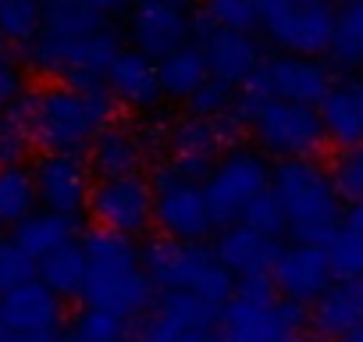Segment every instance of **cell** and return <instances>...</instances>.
Masks as SVG:
<instances>
[{
    "label": "cell",
    "instance_id": "cell-1",
    "mask_svg": "<svg viewBox=\"0 0 363 342\" xmlns=\"http://www.w3.org/2000/svg\"><path fill=\"white\" fill-rule=\"evenodd\" d=\"M26 125L33 143L43 150H86L89 139L111 121V93L96 86H43V89H26L11 104Z\"/></svg>",
    "mask_w": 363,
    "mask_h": 342
},
{
    "label": "cell",
    "instance_id": "cell-2",
    "mask_svg": "<svg viewBox=\"0 0 363 342\" xmlns=\"http://www.w3.org/2000/svg\"><path fill=\"white\" fill-rule=\"evenodd\" d=\"M86 253V282H82V299L111 307L125 317H139L153 303V282L143 267L139 250L132 246V236L96 228L82 239Z\"/></svg>",
    "mask_w": 363,
    "mask_h": 342
},
{
    "label": "cell",
    "instance_id": "cell-3",
    "mask_svg": "<svg viewBox=\"0 0 363 342\" xmlns=\"http://www.w3.org/2000/svg\"><path fill=\"white\" fill-rule=\"evenodd\" d=\"M271 193L281 204L285 232L299 243H328L342 218V197L331 182V171L313 157H285L271 167Z\"/></svg>",
    "mask_w": 363,
    "mask_h": 342
},
{
    "label": "cell",
    "instance_id": "cell-4",
    "mask_svg": "<svg viewBox=\"0 0 363 342\" xmlns=\"http://www.w3.org/2000/svg\"><path fill=\"white\" fill-rule=\"evenodd\" d=\"M306 331L303 303L278 296L271 275H242L218 310V335L235 342H285Z\"/></svg>",
    "mask_w": 363,
    "mask_h": 342
},
{
    "label": "cell",
    "instance_id": "cell-5",
    "mask_svg": "<svg viewBox=\"0 0 363 342\" xmlns=\"http://www.w3.org/2000/svg\"><path fill=\"white\" fill-rule=\"evenodd\" d=\"M143 267L157 289H189L214 303H225L235 289V275L203 246V239L160 236L143 250Z\"/></svg>",
    "mask_w": 363,
    "mask_h": 342
},
{
    "label": "cell",
    "instance_id": "cell-6",
    "mask_svg": "<svg viewBox=\"0 0 363 342\" xmlns=\"http://www.w3.org/2000/svg\"><path fill=\"white\" fill-rule=\"evenodd\" d=\"M246 125L257 146L278 160L313 157L324 143L317 107L281 100V96H246Z\"/></svg>",
    "mask_w": 363,
    "mask_h": 342
},
{
    "label": "cell",
    "instance_id": "cell-7",
    "mask_svg": "<svg viewBox=\"0 0 363 342\" xmlns=\"http://www.w3.org/2000/svg\"><path fill=\"white\" fill-rule=\"evenodd\" d=\"M121 50V40L111 26L75 36V40H54V36H36L29 43V68L57 79V82H72V86H96L107 75L111 57Z\"/></svg>",
    "mask_w": 363,
    "mask_h": 342
},
{
    "label": "cell",
    "instance_id": "cell-8",
    "mask_svg": "<svg viewBox=\"0 0 363 342\" xmlns=\"http://www.w3.org/2000/svg\"><path fill=\"white\" fill-rule=\"evenodd\" d=\"M271 186V167L264 160V153L250 150V146H235L228 153H221L211 171H207V207L214 225H232L242 221L246 207Z\"/></svg>",
    "mask_w": 363,
    "mask_h": 342
},
{
    "label": "cell",
    "instance_id": "cell-9",
    "mask_svg": "<svg viewBox=\"0 0 363 342\" xmlns=\"http://www.w3.org/2000/svg\"><path fill=\"white\" fill-rule=\"evenodd\" d=\"M257 22L274 47L306 57L324 54L335 33V15L328 4H299V0H257Z\"/></svg>",
    "mask_w": 363,
    "mask_h": 342
},
{
    "label": "cell",
    "instance_id": "cell-10",
    "mask_svg": "<svg viewBox=\"0 0 363 342\" xmlns=\"http://www.w3.org/2000/svg\"><path fill=\"white\" fill-rule=\"evenodd\" d=\"M65 335L61 296L29 278L8 292H0V342H50Z\"/></svg>",
    "mask_w": 363,
    "mask_h": 342
},
{
    "label": "cell",
    "instance_id": "cell-11",
    "mask_svg": "<svg viewBox=\"0 0 363 342\" xmlns=\"http://www.w3.org/2000/svg\"><path fill=\"white\" fill-rule=\"evenodd\" d=\"M153 221L160 225L164 236L203 239L214 228L203 182L178 171L174 164L160 167V175L153 182Z\"/></svg>",
    "mask_w": 363,
    "mask_h": 342
},
{
    "label": "cell",
    "instance_id": "cell-12",
    "mask_svg": "<svg viewBox=\"0 0 363 342\" xmlns=\"http://www.w3.org/2000/svg\"><path fill=\"white\" fill-rule=\"evenodd\" d=\"M218 310L221 303L189 292V289H164L160 299L150 303L139 335L153 342H193V338H218Z\"/></svg>",
    "mask_w": 363,
    "mask_h": 342
},
{
    "label": "cell",
    "instance_id": "cell-13",
    "mask_svg": "<svg viewBox=\"0 0 363 342\" xmlns=\"http://www.w3.org/2000/svg\"><path fill=\"white\" fill-rule=\"evenodd\" d=\"M331 89V72L306 54H278V57H260L253 75L246 79V96H281L296 104L317 107L320 96Z\"/></svg>",
    "mask_w": 363,
    "mask_h": 342
},
{
    "label": "cell",
    "instance_id": "cell-14",
    "mask_svg": "<svg viewBox=\"0 0 363 342\" xmlns=\"http://www.w3.org/2000/svg\"><path fill=\"white\" fill-rule=\"evenodd\" d=\"M86 207L100 228H111L121 236H143L153 225V186L143 175L100 179L89 189Z\"/></svg>",
    "mask_w": 363,
    "mask_h": 342
},
{
    "label": "cell",
    "instance_id": "cell-15",
    "mask_svg": "<svg viewBox=\"0 0 363 342\" xmlns=\"http://www.w3.org/2000/svg\"><path fill=\"white\" fill-rule=\"evenodd\" d=\"M89 179L93 171L75 150H47L36 167H33V182H36V200L40 207L79 214L89 200Z\"/></svg>",
    "mask_w": 363,
    "mask_h": 342
},
{
    "label": "cell",
    "instance_id": "cell-16",
    "mask_svg": "<svg viewBox=\"0 0 363 342\" xmlns=\"http://www.w3.org/2000/svg\"><path fill=\"white\" fill-rule=\"evenodd\" d=\"M193 36V15L186 0H135L128 15V40L150 57H164Z\"/></svg>",
    "mask_w": 363,
    "mask_h": 342
},
{
    "label": "cell",
    "instance_id": "cell-17",
    "mask_svg": "<svg viewBox=\"0 0 363 342\" xmlns=\"http://www.w3.org/2000/svg\"><path fill=\"white\" fill-rule=\"evenodd\" d=\"M242 121L228 111L221 118H207V114H189L182 118L174 128H171V164L186 175L200 179L211 171L214 157L221 153V146L235 136Z\"/></svg>",
    "mask_w": 363,
    "mask_h": 342
},
{
    "label": "cell",
    "instance_id": "cell-18",
    "mask_svg": "<svg viewBox=\"0 0 363 342\" xmlns=\"http://www.w3.org/2000/svg\"><path fill=\"white\" fill-rule=\"evenodd\" d=\"M331 264L324 253V243H292L285 250H278L274 264H271V282L278 289V296L296 299V303H313L328 285H331Z\"/></svg>",
    "mask_w": 363,
    "mask_h": 342
},
{
    "label": "cell",
    "instance_id": "cell-19",
    "mask_svg": "<svg viewBox=\"0 0 363 342\" xmlns=\"http://www.w3.org/2000/svg\"><path fill=\"white\" fill-rule=\"evenodd\" d=\"M104 82H107L111 100H121L125 107H135V111L153 107L164 96L160 93V75H157V57H150V54H143L135 47H128V50L121 47L111 57Z\"/></svg>",
    "mask_w": 363,
    "mask_h": 342
},
{
    "label": "cell",
    "instance_id": "cell-20",
    "mask_svg": "<svg viewBox=\"0 0 363 342\" xmlns=\"http://www.w3.org/2000/svg\"><path fill=\"white\" fill-rule=\"evenodd\" d=\"M203 61L207 72L225 79V82H246L253 68L260 65V47L250 36V29H225V26H207L203 29Z\"/></svg>",
    "mask_w": 363,
    "mask_h": 342
},
{
    "label": "cell",
    "instance_id": "cell-21",
    "mask_svg": "<svg viewBox=\"0 0 363 342\" xmlns=\"http://www.w3.org/2000/svg\"><path fill=\"white\" fill-rule=\"evenodd\" d=\"M89 171L100 179H118V175H139L146 160V143L135 128L128 125H104L89 139Z\"/></svg>",
    "mask_w": 363,
    "mask_h": 342
},
{
    "label": "cell",
    "instance_id": "cell-22",
    "mask_svg": "<svg viewBox=\"0 0 363 342\" xmlns=\"http://www.w3.org/2000/svg\"><path fill=\"white\" fill-rule=\"evenodd\" d=\"M218 260L235 275H271V264L278 257V239L246 225V221H232L225 225L221 239H218Z\"/></svg>",
    "mask_w": 363,
    "mask_h": 342
},
{
    "label": "cell",
    "instance_id": "cell-23",
    "mask_svg": "<svg viewBox=\"0 0 363 342\" xmlns=\"http://www.w3.org/2000/svg\"><path fill=\"white\" fill-rule=\"evenodd\" d=\"M313 331L345 338L352 328L363 324V275L359 278H342V285H328L313 299V314L306 317Z\"/></svg>",
    "mask_w": 363,
    "mask_h": 342
},
{
    "label": "cell",
    "instance_id": "cell-24",
    "mask_svg": "<svg viewBox=\"0 0 363 342\" xmlns=\"http://www.w3.org/2000/svg\"><path fill=\"white\" fill-rule=\"evenodd\" d=\"M79 214H65V211H50V207H40V211H29L22 221H15V243L29 253V257H43L50 253L54 246L61 243H72L75 232H79Z\"/></svg>",
    "mask_w": 363,
    "mask_h": 342
},
{
    "label": "cell",
    "instance_id": "cell-25",
    "mask_svg": "<svg viewBox=\"0 0 363 342\" xmlns=\"http://www.w3.org/2000/svg\"><path fill=\"white\" fill-rule=\"evenodd\" d=\"M324 253L335 278L363 275V204H349V211H342L335 232L324 243Z\"/></svg>",
    "mask_w": 363,
    "mask_h": 342
},
{
    "label": "cell",
    "instance_id": "cell-26",
    "mask_svg": "<svg viewBox=\"0 0 363 342\" xmlns=\"http://www.w3.org/2000/svg\"><path fill=\"white\" fill-rule=\"evenodd\" d=\"M317 118H320L324 139H331L338 146L363 143V111H359L352 86H338V89L331 86L317 104Z\"/></svg>",
    "mask_w": 363,
    "mask_h": 342
},
{
    "label": "cell",
    "instance_id": "cell-27",
    "mask_svg": "<svg viewBox=\"0 0 363 342\" xmlns=\"http://www.w3.org/2000/svg\"><path fill=\"white\" fill-rule=\"evenodd\" d=\"M36 278L43 285H50L61 299H75L82 296V282H86V253L82 243H61L50 253H43L36 260Z\"/></svg>",
    "mask_w": 363,
    "mask_h": 342
},
{
    "label": "cell",
    "instance_id": "cell-28",
    "mask_svg": "<svg viewBox=\"0 0 363 342\" xmlns=\"http://www.w3.org/2000/svg\"><path fill=\"white\" fill-rule=\"evenodd\" d=\"M157 75H160V93H164L167 100H189V93H193L211 72H207V61H203V50H200V47L182 43V47H174L171 54L157 57Z\"/></svg>",
    "mask_w": 363,
    "mask_h": 342
},
{
    "label": "cell",
    "instance_id": "cell-29",
    "mask_svg": "<svg viewBox=\"0 0 363 342\" xmlns=\"http://www.w3.org/2000/svg\"><path fill=\"white\" fill-rule=\"evenodd\" d=\"M111 26L107 18H100L86 0H43V22L36 36H54V40H75L86 33H96Z\"/></svg>",
    "mask_w": 363,
    "mask_h": 342
},
{
    "label": "cell",
    "instance_id": "cell-30",
    "mask_svg": "<svg viewBox=\"0 0 363 342\" xmlns=\"http://www.w3.org/2000/svg\"><path fill=\"white\" fill-rule=\"evenodd\" d=\"M36 182H33V167L15 164H0V225H15L29 211H36Z\"/></svg>",
    "mask_w": 363,
    "mask_h": 342
},
{
    "label": "cell",
    "instance_id": "cell-31",
    "mask_svg": "<svg viewBox=\"0 0 363 342\" xmlns=\"http://www.w3.org/2000/svg\"><path fill=\"white\" fill-rule=\"evenodd\" d=\"M65 335L79 338V342H114V338L132 335V324L125 314H118L111 307L86 303V310L75 314V321H72V328H65Z\"/></svg>",
    "mask_w": 363,
    "mask_h": 342
},
{
    "label": "cell",
    "instance_id": "cell-32",
    "mask_svg": "<svg viewBox=\"0 0 363 342\" xmlns=\"http://www.w3.org/2000/svg\"><path fill=\"white\" fill-rule=\"evenodd\" d=\"M43 22V0H0V43L29 47Z\"/></svg>",
    "mask_w": 363,
    "mask_h": 342
},
{
    "label": "cell",
    "instance_id": "cell-33",
    "mask_svg": "<svg viewBox=\"0 0 363 342\" xmlns=\"http://www.w3.org/2000/svg\"><path fill=\"white\" fill-rule=\"evenodd\" d=\"M331 57L342 68H363V4L342 8L335 15V33H331Z\"/></svg>",
    "mask_w": 363,
    "mask_h": 342
},
{
    "label": "cell",
    "instance_id": "cell-34",
    "mask_svg": "<svg viewBox=\"0 0 363 342\" xmlns=\"http://www.w3.org/2000/svg\"><path fill=\"white\" fill-rule=\"evenodd\" d=\"M331 182L345 204H363V143H349L338 150L331 164Z\"/></svg>",
    "mask_w": 363,
    "mask_h": 342
},
{
    "label": "cell",
    "instance_id": "cell-35",
    "mask_svg": "<svg viewBox=\"0 0 363 342\" xmlns=\"http://www.w3.org/2000/svg\"><path fill=\"white\" fill-rule=\"evenodd\" d=\"M235 107V86L218 79V75H207L193 93H189V111L193 114H207V118H221Z\"/></svg>",
    "mask_w": 363,
    "mask_h": 342
},
{
    "label": "cell",
    "instance_id": "cell-36",
    "mask_svg": "<svg viewBox=\"0 0 363 342\" xmlns=\"http://www.w3.org/2000/svg\"><path fill=\"white\" fill-rule=\"evenodd\" d=\"M29 146H33V136H29L26 118L15 107H0V164L26 160Z\"/></svg>",
    "mask_w": 363,
    "mask_h": 342
},
{
    "label": "cell",
    "instance_id": "cell-37",
    "mask_svg": "<svg viewBox=\"0 0 363 342\" xmlns=\"http://www.w3.org/2000/svg\"><path fill=\"white\" fill-rule=\"evenodd\" d=\"M203 18L225 29H253L257 26V0H200Z\"/></svg>",
    "mask_w": 363,
    "mask_h": 342
},
{
    "label": "cell",
    "instance_id": "cell-38",
    "mask_svg": "<svg viewBox=\"0 0 363 342\" xmlns=\"http://www.w3.org/2000/svg\"><path fill=\"white\" fill-rule=\"evenodd\" d=\"M36 278V257H29L15 239H0V292Z\"/></svg>",
    "mask_w": 363,
    "mask_h": 342
},
{
    "label": "cell",
    "instance_id": "cell-39",
    "mask_svg": "<svg viewBox=\"0 0 363 342\" xmlns=\"http://www.w3.org/2000/svg\"><path fill=\"white\" fill-rule=\"evenodd\" d=\"M242 221L253 225V228H260V232H267V236H274V239L285 232V214H281V204H278V197L271 193V186L246 207Z\"/></svg>",
    "mask_w": 363,
    "mask_h": 342
},
{
    "label": "cell",
    "instance_id": "cell-40",
    "mask_svg": "<svg viewBox=\"0 0 363 342\" xmlns=\"http://www.w3.org/2000/svg\"><path fill=\"white\" fill-rule=\"evenodd\" d=\"M22 93H26V68L18 65V57L4 43H0V107H11Z\"/></svg>",
    "mask_w": 363,
    "mask_h": 342
},
{
    "label": "cell",
    "instance_id": "cell-41",
    "mask_svg": "<svg viewBox=\"0 0 363 342\" xmlns=\"http://www.w3.org/2000/svg\"><path fill=\"white\" fill-rule=\"evenodd\" d=\"M86 4L100 15V18H107V22H114L125 8H128V0H86Z\"/></svg>",
    "mask_w": 363,
    "mask_h": 342
},
{
    "label": "cell",
    "instance_id": "cell-42",
    "mask_svg": "<svg viewBox=\"0 0 363 342\" xmlns=\"http://www.w3.org/2000/svg\"><path fill=\"white\" fill-rule=\"evenodd\" d=\"M345 338H352V342H363V324H359V328H352Z\"/></svg>",
    "mask_w": 363,
    "mask_h": 342
},
{
    "label": "cell",
    "instance_id": "cell-43",
    "mask_svg": "<svg viewBox=\"0 0 363 342\" xmlns=\"http://www.w3.org/2000/svg\"><path fill=\"white\" fill-rule=\"evenodd\" d=\"M352 89H356V100H359V111H363V79H359V82H356Z\"/></svg>",
    "mask_w": 363,
    "mask_h": 342
},
{
    "label": "cell",
    "instance_id": "cell-44",
    "mask_svg": "<svg viewBox=\"0 0 363 342\" xmlns=\"http://www.w3.org/2000/svg\"><path fill=\"white\" fill-rule=\"evenodd\" d=\"M299 4H328V0H299Z\"/></svg>",
    "mask_w": 363,
    "mask_h": 342
},
{
    "label": "cell",
    "instance_id": "cell-45",
    "mask_svg": "<svg viewBox=\"0 0 363 342\" xmlns=\"http://www.w3.org/2000/svg\"><path fill=\"white\" fill-rule=\"evenodd\" d=\"M352 4H363V0H352Z\"/></svg>",
    "mask_w": 363,
    "mask_h": 342
},
{
    "label": "cell",
    "instance_id": "cell-46",
    "mask_svg": "<svg viewBox=\"0 0 363 342\" xmlns=\"http://www.w3.org/2000/svg\"><path fill=\"white\" fill-rule=\"evenodd\" d=\"M132 4H135V0H132Z\"/></svg>",
    "mask_w": 363,
    "mask_h": 342
}]
</instances>
